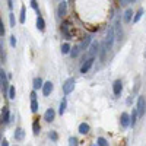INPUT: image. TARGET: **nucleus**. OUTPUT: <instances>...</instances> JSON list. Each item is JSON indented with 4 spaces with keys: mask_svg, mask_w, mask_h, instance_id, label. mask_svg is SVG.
Listing matches in <instances>:
<instances>
[{
    "mask_svg": "<svg viewBox=\"0 0 146 146\" xmlns=\"http://www.w3.org/2000/svg\"><path fill=\"white\" fill-rule=\"evenodd\" d=\"M32 130H34V135H35V136L40 133V123H38V120H35V121H34V124H32Z\"/></svg>",
    "mask_w": 146,
    "mask_h": 146,
    "instance_id": "obj_23",
    "label": "nucleus"
},
{
    "mask_svg": "<svg viewBox=\"0 0 146 146\" xmlns=\"http://www.w3.org/2000/svg\"><path fill=\"white\" fill-rule=\"evenodd\" d=\"M98 145H100V146H107L108 142H107L104 137H100V139H98Z\"/></svg>",
    "mask_w": 146,
    "mask_h": 146,
    "instance_id": "obj_31",
    "label": "nucleus"
},
{
    "mask_svg": "<svg viewBox=\"0 0 146 146\" xmlns=\"http://www.w3.org/2000/svg\"><path fill=\"white\" fill-rule=\"evenodd\" d=\"M66 105H67V101H66V100H62V102H60V110H58L60 115H63V114H64V111H66Z\"/></svg>",
    "mask_w": 146,
    "mask_h": 146,
    "instance_id": "obj_21",
    "label": "nucleus"
},
{
    "mask_svg": "<svg viewBox=\"0 0 146 146\" xmlns=\"http://www.w3.org/2000/svg\"><path fill=\"white\" fill-rule=\"evenodd\" d=\"M9 21H10V27H15L16 21H15V15H13V13H10V15H9Z\"/></svg>",
    "mask_w": 146,
    "mask_h": 146,
    "instance_id": "obj_30",
    "label": "nucleus"
},
{
    "mask_svg": "<svg viewBox=\"0 0 146 146\" xmlns=\"http://www.w3.org/2000/svg\"><path fill=\"white\" fill-rule=\"evenodd\" d=\"M50 137H51V140H57V133L56 131H51L50 133Z\"/></svg>",
    "mask_w": 146,
    "mask_h": 146,
    "instance_id": "obj_35",
    "label": "nucleus"
},
{
    "mask_svg": "<svg viewBox=\"0 0 146 146\" xmlns=\"http://www.w3.org/2000/svg\"><path fill=\"white\" fill-rule=\"evenodd\" d=\"M7 3H9V7H10V9L13 7V2H12V0H7Z\"/></svg>",
    "mask_w": 146,
    "mask_h": 146,
    "instance_id": "obj_39",
    "label": "nucleus"
},
{
    "mask_svg": "<svg viewBox=\"0 0 146 146\" xmlns=\"http://www.w3.org/2000/svg\"><path fill=\"white\" fill-rule=\"evenodd\" d=\"M15 95H16L15 86H10V88H9V98H10V100H15Z\"/></svg>",
    "mask_w": 146,
    "mask_h": 146,
    "instance_id": "obj_29",
    "label": "nucleus"
},
{
    "mask_svg": "<svg viewBox=\"0 0 146 146\" xmlns=\"http://www.w3.org/2000/svg\"><path fill=\"white\" fill-rule=\"evenodd\" d=\"M31 100H36V94H35V89L31 92Z\"/></svg>",
    "mask_w": 146,
    "mask_h": 146,
    "instance_id": "obj_38",
    "label": "nucleus"
},
{
    "mask_svg": "<svg viewBox=\"0 0 146 146\" xmlns=\"http://www.w3.org/2000/svg\"><path fill=\"white\" fill-rule=\"evenodd\" d=\"M10 45H12V47H15V45H16V38H15V35H12V36H10Z\"/></svg>",
    "mask_w": 146,
    "mask_h": 146,
    "instance_id": "obj_33",
    "label": "nucleus"
},
{
    "mask_svg": "<svg viewBox=\"0 0 146 146\" xmlns=\"http://www.w3.org/2000/svg\"><path fill=\"white\" fill-rule=\"evenodd\" d=\"M62 53H63V54H69V53H70V45H69L67 42L62 45Z\"/></svg>",
    "mask_w": 146,
    "mask_h": 146,
    "instance_id": "obj_28",
    "label": "nucleus"
},
{
    "mask_svg": "<svg viewBox=\"0 0 146 146\" xmlns=\"http://www.w3.org/2000/svg\"><path fill=\"white\" fill-rule=\"evenodd\" d=\"M79 53H80V47H79V45H76V47H73V48H72L70 56H72V57H78V56H79Z\"/></svg>",
    "mask_w": 146,
    "mask_h": 146,
    "instance_id": "obj_22",
    "label": "nucleus"
},
{
    "mask_svg": "<svg viewBox=\"0 0 146 146\" xmlns=\"http://www.w3.org/2000/svg\"><path fill=\"white\" fill-rule=\"evenodd\" d=\"M5 34V28H3V23H2V21H0V35H3Z\"/></svg>",
    "mask_w": 146,
    "mask_h": 146,
    "instance_id": "obj_36",
    "label": "nucleus"
},
{
    "mask_svg": "<svg viewBox=\"0 0 146 146\" xmlns=\"http://www.w3.org/2000/svg\"><path fill=\"white\" fill-rule=\"evenodd\" d=\"M31 7L36 10V13H38V6H36V0H31Z\"/></svg>",
    "mask_w": 146,
    "mask_h": 146,
    "instance_id": "obj_32",
    "label": "nucleus"
},
{
    "mask_svg": "<svg viewBox=\"0 0 146 146\" xmlns=\"http://www.w3.org/2000/svg\"><path fill=\"white\" fill-rule=\"evenodd\" d=\"M114 34H115V40H121L123 36V31H121V22L120 19H115V25H114Z\"/></svg>",
    "mask_w": 146,
    "mask_h": 146,
    "instance_id": "obj_5",
    "label": "nucleus"
},
{
    "mask_svg": "<svg viewBox=\"0 0 146 146\" xmlns=\"http://www.w3.org/2000/svg\"><path fill=\"white\" fill-rule=\"evenodd\" d=\"M137 115L139 117H143L145 113H146V101L143 96H139V100H137Z\"/></svg>",
    "mask_w": 146,
    "mask_h": 146,
    "instance_id": "obj_2",
    "label": "nucleus"
},
{
    "mask_svg": "<svg viewBox=\"0 0 146 146\" xmlns=\"http://www.w3.org/2000/svg\"><path fill=\"white\" fill-rule=\"evenodd\" d=\"M94 62H95V57H89V58H86L85 60V63L82 64V67H80V73H88L89 72V69L92 67V64H94Z\"/></svg>",
    "mask_w": 146,
    "mask_h": 146,
    "instance_id": "obj_3",
    "label": "nucleus"
},
{
    "mask_svg": "<svg viewBox=\"0 0 146 146\" xmlns=\"http://www.w3.org/2000/svg\"><path fill=\"white\" fill-rule=\"evenodd\" d=\"M136 118H137V110H135V111L131 113V117H130V124H131V127L136 124Z\"/></svg>",
    "mask_w": 146,
    "mask_h": 146,
    "instance_id": "obj_24",
    "label": "nucleus"
},
{
    "mask_svg": "<svg viewBox=\"0 0 146 146\" xmlns=\"http://www.w3.org/2000/svg\"><path fill=\"white\" fill-rule=\"evenodd\" d=\"M15 140H23V137H25V131H23V129H16L15 130V135H13Z\"/></svg>",
    "mask_w": 146,
    "mask_h": 146,
    "instance_id": "obj_14",
    "label": "nucleus"
},
{
    "mask_svg": "<svg viewBox=\"0 0 146 146\" xmlns=\"http://www.w3.org/2000/svg\"><path fill=\"white\" fill-rule=\"evenodd\" d=\"M51 91H53V83L48 80V82H45L42 85V94H44V96H48L51 94Z\"/></svg>",
    "mask_w": 146,
    "mask_h": 146,
    "instance_id": "obj_7",
    "label": "nucleus"
},
{
    "mask_svg": "<svg viewBox=\"0 0 146 146\" xmlns=\"http://www.w3.org/2000/svg\"><path fill=\"white\" fill-rule=\"evenodd\" d=\"M115 40V34H114V27H110L108 28V32H107V36H105V45L108 50H111V47H113V42Z\"/></svg>",
    "mask_w": 146,
    "mask_h": 146,
    "instance_id": "obj_1",
    "label": "nucleus"
},
{
    "mask_svg": "<svg viewBox=\"0 0 146 146\" xmlns=\"http://www.w3.org/2000/svg\"><path fill=\"white\" fill-rule=\"evenodd\" d=\"M7 86V79H6V75H5V70L0 69V88H6Z\"/></svg>",
    "mask_w": 146,
    "mask_h": 146,
    "instance_id": "obj_12",
    "label": "nucleus"
},
{
    "mask_svg": "<svg viewBox=\"0 0 146 146\" xmlns=\"http://www.w3.org/2000/svg\"><path fill=\"white\" fill-rule=\"evenodd\" d=\"M54 117H56V113H54V110H53V108H48L47 111L44 113V120L48 121V123H50V121H53Z\"/></svg>",
    "mask_w": 146,
    "mask_h": 146,
    "instance_id": "obj_8",
    "label": "nucleus"
},
{
    "mask_svg": "<svg viewBox=\"0 0 146 146\" xmlns=\"http://www.w3.org/2000/svg\"><path fill=\"white\" fill-rule=\"evenodd\" d=\"M42 79L41 78H36V79H34V89L36 91V89H40V88H42Z\"/></svg>",
    "mask_w": 146,
    "mask_h": 146,
    "instance_id": "obj_20",
    "label": "nucleus"
},
{
    "mask_svg": "<svg viewBox=\"0 0 146 146\" xmlns=\"http://www.w3.org/2000/svg\"><path fill=\"white\" fill-rule=\"evenodd\" d=\"M62 32H63V35L66 36V38H72V34L69 32V25H67V23H63V25H62Z\"/></svg>",
    "mask_w": 146,
    "mask_h": 146,
    "instance_id": "obj_17",
    "label": "nucleus"
},
{
    "mask_svg": "<svg viewBox=\"0 0 146 146\" xmlns=\"http://www.w3.org/2000/svg\"><path fill=\"white\" fill-rule=\"evenodd\" d=\"M73 88H75V79L70 78V79H67V80L64 82V85H63V91H64L66 95H69V94L73 91Z\"/></svg>",
    "mask_w": 146,
    "mask_h": 146,
    "instance_id": "obj_4",
    "label": "nucleus"
},
{
    "mask_svg": "<svg viewBox=\"0 0 146 146\" xmlns=\"http://www.w3.org/2000/svg\"><path fill=\"white\" fill-rule=\"evenodd\" d=\"M98 50H100V44L96 42V41H92V44L89 47V51H88V56L89 57H95L96 53H98Z\"/></svg>",
    "mask_w": 146,
    "mask_h": 146,
    "instance_id": "obj_6",
    "label": "nucleus"
},
{
    "mask_svg": "<svg viewBox=\"0 0 146 146\" xmlns=\"http://www.w3.org/2000/svg\"><path fill=\"white\" fill-rule=\"evenodd\" d=\"M133 2H136V0H129V3H133Z\"/></svg>",
    "mask_w": 146,
    "mask_h": 146,
    "instance_id": "obj_41",
    "label": "nucleus"
},
{
    "mask_svg": "<svg viewBox=\"0 0 146 146\" xmlns=\"http://www.w3.org/2000/svg\"><path fill=\"white\" fill-rule=\"evenodd\" d=\"M2 121H3V123H9V121H10V113H9V108L7 107H5L3 108V114H2Z\"/></svg>",
    "mask_w": 146,
    "mask_h": 146,
    "instance_id": "obj_15",
    "label": "nucleus"
},
{
    "mask_svg": "<svg viewBox=\"0 0 146 146\" xmlns=\"http://www.w3.org/2000/svg\"><path fill=\"white\" fill-rule=\"evenodd\" d=\"M113 91H114V95L121 94V91H123V83H121V80H115L113 83Z\"/></svg>",
    "mask_w": 146,
    "mask_h": 146,
    "instance_id": "obj_10",
    "label": "nucleus"
},
{
    "mask_svg": "<svg viewBox=\"0 0 146 146\" xmlns=\"http://www.w3.org/2000/svg\"><path fill=\"white\" fill-rule=\"evenodd\" d=\"M91 42H92V36H91V35H88L86 38L83 40V42L79 45V47H80V51H85V50H86V48H88V45H89Z\"/></svg>",
    "mask_w": 146,
    "mask_h": 146,
    "instance_id": "obj_13",
    "label": "nucleus"
},
{
    "mask_svg": "<svg viewBox=\"0 0 146 146\" xmlns=\"http://www.w3.org/2000/svg\"><path fill=\"white\" fill-rule=\"evenodd\" d=\"M120 121H121V126L123 127H129L130 126V115L127 113H123L120 117Z\"/></svg>",
    "mask_w": 146,
    "mask_h": 146,
    "instance_id": "obj_11",
    "label": "nucleus"
},
{
    "mask_svg": "<svg viewBox=\"0 0 146 146\" xmlns=\"http://www.w3.org/2000/svg\"><path fill=\"white\" fill-rule=\"evenodd\" d=\"M36 28H38L40 31H44L45 29V21L40 16V13H38V18H36Z\"/></svg>",
    "mask_w": 146,
    "mask_h": 146,
    "instance_id": "obj_16",
    "label": "nucleus"
},
{
    "mask_svg": "<svg viewBox=\"0 0 146 146\" xmlns=\"http://www.w3.org/2000/svg\"><path fill=\"white\" fill-rule=\"evenodd\" d=\"M66 12H67V3L64 2V0H62V3L58 5V16L60 18L66 16Z\"/></svg>",
    "mask_w": 146,
    "mask_h": 146,
    "instance_id": "obj_9",
    "label": "nucleus"
},
{
    "mask_svg": "<svg viewBox=\"0 0 146 146\" xmlns=\"http://www.w3.org/2000/svg\"><path fill=\"white\" fill-rule=\"evenodd\" d=\"M31 111L32 113L38 111V102H36V100H31Z\"/></svg>",
    "mask_w": 146,
    "mask_h": 146,
    "instance_id": "obj_26",
    "label": "nucleus"
},
{
    "mask_svg": "<svg viewBox=\"0 0 146 146\" xmlns=\"http://www.w3.org/2000/svg\"><path fill=\"white\" fill-rule=\"evenodd\" d=\"M2 145H3V146H7L9 143H7V140H3V142H2Z\"/></svg>",
    "mask_w": 146,
    "mask_h": 146,
    "instance_id": "obj_40",
    "label": "nucleus"
},
{
    "mask_svg": "<svg viewBox=\"0 0 146 146\" xmlns=\"http://www.w3.org/2000/svg\"><path fill=\"white\" fill-rule=\"evenodd\" d=\"M120 2V5L121 6H126V5H129V0H118Z\"/></svg>",
    "mask_w": 146,
    "mask_h": 146,
    "instance_id": "obj_37",
    "label": "nucleus"
},
{
    "mask_svg": "<svg viewBox=\"0 0 146 146\" xmlns=\"http://www.w3.org/2000/svg\"><path fill=\"white\" fill-rule=\"evenodd\" d=\"M131 16H133V10H131V9H127V10L124 12V22L129 23V22L131 21Z\"/></svg>",
    "mask_w": 146,
    "mask_h": 146,
    "instance_id": "obj_19",
    "label": "nucleus"
},
{
    "mask_svg": "<svg viewBox=\"0 0 146 146\" xmlns=\"http://www.w3.org/2000/svg\"><path fill=\"white\" fill-rule=\"evenodd\" d=\"M142 16H143V9H140V10L137 12V13L135 15V18H133V21H135V22H139V21L142 19Z\"/></svg>",
    "mask_w": 146,
    "mask_h": 146,
    "instance_id": "obj_27",
    "label": "nucleus"
},
{
    "mask_svg": "<svg viewBox=\"0 0 146 146\" xmlns=\"http://www.w3.org/2000/svg\"><path fill=\"white\" fill-rule=\"evenodd\" d=\"M69 143H70V145H78V139H76V137H70V139H69Z\"/></svg>",
    "mask_w": 146,
    "mask_h": 146,
    "instance_id": "obj_34",
    "label": "nucleus"
},
{
    "mask_svg": "<svg viewBox=\"0 0 146 146\" xmlns=\"http://www.w3.org/2000/svg\"><path fill=\"white\" fill-rule=\"evenodd\" d=\"M25 15H27L25 6H22V9H21V16H19V22H21V23H25Z\"/></svg>",
    "mask_w": 146,
    "mask_h": 146,
    "instance_id": "obj_25",
    "label": "nucleus"
},
{
    "mask_svg": "<svg viewBox=\"0 0 146 146\" xmlns=\"http://www.w3.org/2000/svg\"><path fill=\"white\" fill-rule=\"evenodd\" d=\"M88 131H89V126H88L86 123H82V124L79 126V133H80V135H86Z\"/></svg>",
    "mask_w": 146,
    "mask_h": 146,
    "instance_id": "obj_18",
    "label": "nucleus"
}]
</instances>
